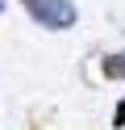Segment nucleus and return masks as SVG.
<instances>
[{"mask_svg": "<svg viewBox=\"0 0 125 130\" xmlns=\"http://www.w3.org/2000/svg\"><path fill=\"white\" fill-rule=\"evenodd\" d=\"M25 13H29V21H38L42 29H71L75 21H79V9H75V0H17Z\"/></svg>", "mask_w": 125, "mask_h": 130, "instance_id": "1", "label": "nucleus"}, {"mask_svg": "<svg viewBox=\"0 0 125 130\" xmlns=\"http://www.w3.org/2000/svg\"><path fill=\"white\" fill-rule=\"evenodd\" d=\"M100 71H104V80H125V51H113L100 59Z\"/></svg>", "mask_w": 125, "mask_h": 130, "instance_id": "2", "label": "nucleus"}, {"mask_svg": "<svg viewBox=\"0 0 125 130\" xmlns=\"http://www.w3.org/2000/svg\"><path fill=\"white\" fill-rule=\"evenodd\" d=\"M113 126H117V130H125V96L117 101V109H113Z\"/></svg>", "mask_w": 125, "mask_h": 130, "instance_id": "3", "label": "nucleus"}, {"mask_svg": "<svg viewBox=\"0 0 125 130\" xmlns=\"http://www.w3.org/2000/svg\"><path fill=\"white\" fill-rule=\"evenodd\" d=\"M4 4H8V0H0V13H4Z\"/></svg>", "mask_w": 125, "mask_h": 130, "instance_id": "4", "label": "nucleus"}]
</instances>
